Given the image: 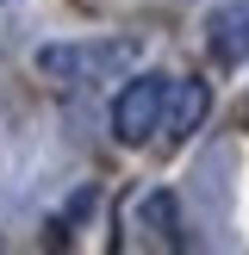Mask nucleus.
<instances>
[{
    "instance_id": "obj_1",
    "label": "nucleus",
    "mask_w": 249,
    "mask_h": 255,
    "mask_svg": "<svg viewBox=\"0 0 249 255\" xmlns=\"http://www.w3.org/2000/svg\"><path fill=\"white\" fill-rule=\"evenodd\" d=\"M168 94H174V75H131L124 94L112 100V137L119 143H149L162 131V112H168Z\"/></svg>"
},
{
    "instance_id": "obj_2",
    "label": "nucleus",
    "mask_w": 249,
    "mask_h": 255,
    "mask_svg": "<svg viewBox=\"0 0 249 255\" xmlns=\"http://www.w3.org/2000/svg\"><path fill=\"white\" fill-rule=\"evenodd\" d=\"M137 56V44H124V37H100V44H44L37 50V69L50 75V81H106V75H119L124 62Z\"/></svg>"
},
{
    "instance_id": "obj_3",
    "label": "nucleus",
    "mask_w": 249,
    "mask_h": 255,
    "mask_svg": "<svg viewBox=\"0 0 249 255\" xmlns=\"http://www.w3.org/2000/svg\"><path fill=\"white\" fill-rule=\"evenodd\" d=\"M206 50L224 69H231V62H249V0H224L206 19Z\"/></svg>"
},
{
    "instance_id": "obj_4",
    "label": "nucleus",
    "mask_w": 249,
    "mask_h": 255,
    "mask_svg": "<svg viewBox=\"0 0 249 255\" xmlns=\"http://www.w3.org/2000/svg\"><path fill=\"white\" fill-rule=\"evenodd\" d=\"M137 231H143L156 249H181L187 243L181 237V199L174 193H149L143 206H137Z\"/></svg>"
},
{
    "instance_id": "obj_5",
    "label": "nucleus",
    "mask_w": 249,
    "mask_h": 255,
    "mask_svg": "<svg viewBox=\"0 0 249 255\" xmlns=\"http://www.w3.org/2000/svg\"><path fill=\"white\" fill-rule=\"evenodd\" d=\"M199 119H206V87L199 81H181L174 75V94H168V112H162V137H193L199 131Z\"/></svg>"
}]
</instances>
